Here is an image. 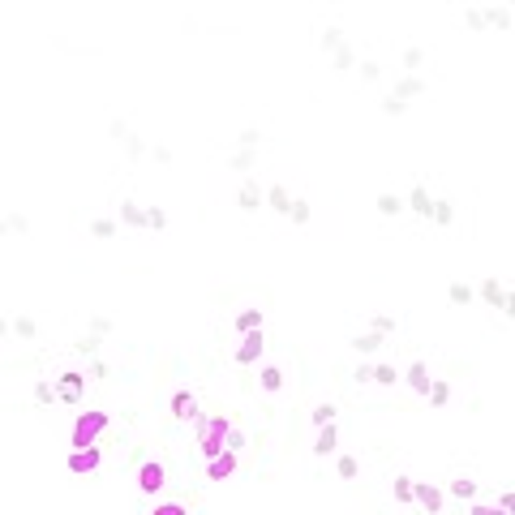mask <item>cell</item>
<instances>
[{
	"label": "cell",
	"mask_w": 515,
	"mask_h": 515,
	"mask_svg": "<svg viewBox=\"0 0 515 515\" xmlns=\"http://www.w3.org/2000/svg\"><path fill=\"white\" fill-rule=\"evenodd\" d=\"M228 434H232V421L228 417H198V447H202L206 464L219 459L228 451Z\"/></svg>",
	"instance_id": "obj_1"
},
{
	"label": "cell",
	"mask_w": 515,
	"mask_h": 515,
	"mask_svg": "<svg viewBox=\"0 0 515 515\" xmlns=\"http://www.w3.org/2000/svg\"><path fill=\"white\" fill-rule=\"evenodd\" d=\"M103 430H108V412H82V417H78V425H73V451L95 447Z\"/></svg>",
	"instance_id": "obj_2"
},
{
	"label": "cell",
	"mask_w": 515,
	"mask_h": 515,
	"mask_svg": "<svg viewBox=\"0 0 515 515\" xmlns=\"http://www.w3.org/2000/svg\"><path fill=\"white\" fill-rule=\"evenodd\" d=\"M267 352V335L262 331H249V335H241V348H236V360L241 365H253L258 356Z\"/></svg>",
	"instance_id": "obj_3"
},
{
	"label": "cell",
	"mask_w": 515,
	"mask_h": 515,
	"mask_svg": "<svg viewBox=\"0 0 515 515\" xmlns=\"http://www.w3.org/2000/svg\"><path fill=\"white\" fill-rule=\"evenodd\" d=\"M99 464H103V447H82V451H73L69 455V473H95L99 468Z\"/></svg>",
	"instance_id": "obj_4"
},
{
	"label": "cell",
	"mask_w": 515,
	"mask_h": 515,
	"mask_svg": "<svg viewBox=\"0 0 515 515\" xmlns=\"http://www.w3.org/2000/svg\"><path fill=\"white\" fill-rule=\"evenodd\" d=\"M408 206H412V215H421V219H434V206H438V198H434L425 185H412V193H408Z\"/></svg>",
	"instance_id": "obj_5"
},
{
	"label": "cell",
	"mask_w": 515,
	"mask_h": 515,
	"mask_svg": "<svg viewBox=\"0 0 515 515\" xmlns=\"http://www.w3.org/2000/svg\"><path fill=\"white\" fill-rule=\"evenodd\" d=\"M442 490L438 485H430V481H417V507L425 511V515H442Z\"/></svg>",
	"instance_id": "obj_6"
},
{
	"label": "cell",
	"mask_w": 515,
	"mask_h": 515,
	"mask_svg": "<svg viewBox=\"0 0 515 515\" xmlns=\"http://www.w3.org/2000/svg\"><path fill=\"white\" fill-rule=\"evenodd\" d=\"M82 391H86V382H82V374H61L56 378V395H61V404H78L82 399Z\"/></svg>",
	"instance_id": "obj_7"
},
{
	"label": "cell",
	"mask_w": 515,
	"mask_h": 515,
	"mask_svg": "<svg viewBox=\"0 0 515 515\" xmlns=\"http://www.w3.org/2000/svg\"><path fill=\"white\" fill-rule=\"evenodd\" d=\"M164 481H168V473H164V464H154V459H146L142 468H138V485H142L146 494H154V490H159Z\"/></svg>",
	"instance_id": "obj_8"
},
{
	"label": "cell",
	"mask_w": 515,
	"mask_h": 515,
	"mask_svg": "<svg viewBox=\"0 0 515 515\" xmlns=\"http://www.w3.org/2000/svg\"><path fill=\"white\" fill-rule=\"evenodd\" d=\"M172 417H181V421H198V417H202L193 391H176V395H172Z\"/></svg>",
	"instance_id": "obj_9"
},
{
	"label": "cell",
	"mask_w": 515,
	"mask_h": 515,
	"mask_svg": "<svg viewBox=\"0 0 515 515\" xmlns=\"http://www.w3.org/2000/svg\"><path fill=\"white\" fill-rule=\"evenodd\" d=\"M404 378H408V387H412V391H421V395H430V391H434V378H430V365H425V360H412V370H408Z\"/></svg>",
	"instance_id": "obj_10"
},
{
	"label": "cell",
	"mask_w": 515,
	"mask_h": 515,
	"mask_svg": "<svg viewBox=\"0 0 515 515\" xmlns=\"http://www.w3.org/2000/svg\"><path fill=\"white\" fill-rule=\"evenodd\" d=\"M232 473H236V451H224L219 459L206 464V477H211V481H228Z\"/></svg>",
	"instance_id": "obj_11"
},
{
	"label": "cell",
	"mask_w": 515,
	"mask_h": 515,
	"mask_svg": "<svg viewBox=\"0 0 515 515\" xmlns=\"http://www.w3.org/2000/svg\"><path fill=\"white\" fill-rule=\"evenodd\" d=\"M121 224H129V228H150V211H142L133 198H125V202H121Z\"/></svg>",
	"instance_id": "obj_12"
},
{
	"label": "cell",
	"mask_w": 515,
	"mask_h": 515,
	"mask_svg": "<svg viewBox=\"0 0 515 515\" xmlns=\"http://www.w3.org/2000/svg\"><path fill=\"white\" fill-rule=\"evenodd\" d=\"M236 206H241V211H258V206H262V189H258L253 181H245L236 189Z\"/></svg>",
	"instance_id": "obj_13"
},
{
	"label": "cell",
	"mask_w": 515,
	"mask_h": 515,
	"mask_svg": "<svg viewBox=\"0 0 515 515\" xmlns=\"http://www.w3.org/2000/svg\"><path fill=\"white\" fill-rule=\"evenodd\" d=\"M339 451V430L335 425H322L318 430V442H314V455H335Z\"/></svg>",
	"instance_id": "obj_14"
},
{
	"label": "cell",
	"mask_w": 515,
	"mask_h": 515,
	"mask_svg": "<svg viewBox=\"0 0 515 515\" xmlns=\"http://www.w3.org/2000/svg\"><path fill=\"white\" fill-rule=\"evenodd\" d=\"M391 95H395V99H404V103H408V99H417V95H425V82H421V78H412V73H408V78H399V82H395V90H391Z\"/></svg>",
	"instance_id": "obj_15"
},
{
	"label": "cell",
	"mask_w": 515,
	"mask_h": 515,
	"mask_svg": "<svg viewBox=\"0 0 515 515\" xmlns=\"http://www.w3.org/2000/svg\"><path fill=\"white\" fill-rule=\"evenodd\" d=\"M481 301H485L490 309H502V305H507V288H502L498 279H485V284H481Z\"/></svg>",
	"instance_id": "obj_16"
},
{
	"label": "cell",
	"mask_w": 515,
	"mask_h": 515,
	"mask_svg": "<svg viewBox=\"0 0 515 515\" xmlns=\"http://www.w3.org/2000/svg\"><path fill=\"white\" fill-rule=\"evenodd\" d=\"M447 301H451V305H473V301H477V288H473V284H459V279H455V284L447 288Z\"/></svg>",
	"instance_id": "obj_17"
},
{
	"label": "cell",
	"mask_w": 515,
	"mask_h": 515,
	"mask_svg": "<svg viewBox=\"0 0 515 515\" xmlns=\"http://www.w3.org/2000/svg\"><path fill=\"white\" fill-rule=\"evenodd\" d=\"M236 331H241V335L262 331V309H241V314H236Z\"/></svg>",
	"instance_id": "obj_18"
},
{
	"label": "cell",
	"mask_w": 515,
	"mask_h": 515,
	"mask_svg": "<svg viewBox=\"0 0 515 515\" xmlns=\"http://www.w3.org/2000/svg\"><path fill=\"white\" fill-rule=\"evenodd\" d=\"M267 202L275 206V215H292V202H296V198H292V193H288L284 185H275V189L267 193Z\"/></svg>",
	"instance_id": "obj_19"
},
{
	"label": "cell",
	"mask_w": 515,
	"mask_h": 515,
	"mask_svg": "<svg viewBox=\"0 0 515 515\" xmlns=\"http://www.w3.org/2000/svg\"><path fill=\"white\" fill-rule=\"evenodd\" d=\"M451 494H455L459 502H477V481H473V477H455V481H451Z\"/></svg>",
	"instance_id": "obj_20"
},
{
	"label": "cell",
	"mask_w": 515,
	"mask_h": 515,
	"mask_svg": "<svg viewBox=\"0 0 515 515\" xmlns=\"http://www.w3.org/2000/svg\"><path fill=\"white\" fill-rule=\"evenodd\" d=\"M352 348H356L360 356H374V352L382 348V335H378V331H365V335H356V339H352Z\"/></svg>",
	"instance_id": "obj_21"
},
{
	"label": "cell",
	"mask_w": 515,
	"mask_h": 515,
	"mask_svg": "<svg viewBox=\"0 0 515 515\" xmlns=\"http://www.w3.org/2000/svg\"><path fill=\"white\" fill-rule=\"evenodd\" d=\"M391 494H395V502H417V481H408V477H395V485H391Z\"/></svg>",
	"instance_id": "obj_22"
},
{
	"label": "cell",
	"mask_w": 515,
	"mask_h": 515,
	"mask_svg": "<svg viewBox=\"0 0 515 515\" xmlns=\"http://www.w3.org/2000/svg\"><path fill=\"white\" fill-rule=\"evenodd\" d=\"M335 417H339V408H335V404H318L314 412H309V421H314L318 430H322V425H335Z\"/></svg>",
	"instance_id": "obj_23"
},
{
	"label": "cell",
	"mask_w": 515,
	"mask_h": 515,
	"mask_svg": "<svg viewBox=\"0 0 515 515\" xmlns=\"http://www.w3.org/2000/svg\"><path fill=\"white\" fill-rule=\"evenodd\" d=\"M258 387H262V391H279L284 387V370L279 365H267L262 374H258Z\"/></svg>",
	"instance_id": "obj_24"
},
{
	"label": "cell",
	"mask_w": 515,
	"mask_h": 515,
	"mask_svg": "<svg viewBox=\"0 0 515 515\" xmlns=\"http://www.w3.org/2000/svg\"><path fill=\"white\" fill-rule=\"evenodd\" d=\"M404 206H408L404 198H395V193H382V198H378V215H387V219H395V215L404 211Z\"/></svg>",
	"instance_id": "obj_25"
},
{
	"label": "cell",
	"mask_w": 515,
	"mask_h": 515,
	"mask_svg": "<svg viewBox=\"0 0 515 515\" xmlns=\"http://www.w3.org/2000/svg\"><path fill=\"white\" fill-rule=\"evenodd\" d=\"M434 224H438V228H451V224H455V206H451L447 198H438V206H434Z\"/></svg>",
	"instance_id": "obj_26"
},
{
	"label": "cell",
	"mask_w": 515,
	"mask_h": 515,
	"mask_svg": "<svg viewBox=\"0 0 515 515\" xmlns=\"http://www.w3.org/2000/svg\"><path fill=\"white\" fill-rule=\"evenodd\" d=\"M485 26H494V30H511V9H485Z\"/></svg>",
	"instance_id": "obj_27"
},
{
	"label": "cell",
	"mask_w": 515,
	"mask_h": 515,
	"mask_svg": "<svg viewBox=\"0 0 515 515\" xmlns=\"http://www.w3.org/2000/svg\"><path fill=\"white\" fill-rule=\"evenodd\" d=\"M335 468H339V477H344V481H356V473H360V464H356L352 455H339V464H335Z\"/></svg>",
	"instance_id": "obj_28"
},
{
	"label": "cell",
	"mask_w": 515,
	"mask_h": 515,
	"mask_svg": "<svg viewBox=\"0 0 515 515\" xmlns=\"http://www.w3.org/2000/svg\"><path fill=\"white\" fill-rule=\"evenodd\" d=\"M90 236L108 241V236H116V224H112V219H90Z\"/></svg>",
	"instance_id": "obj_29"
},
{
	"label": "cell",
	"mask_w": 515,
	"mask_h": 515,
	"mask_svg": "<svg viewBox=\"0 0 515 515\" xmlns=\"http://www.w3.org/2000/svg\"><path fill=\"white\" fill-rule=\"evenodd\" d=\"M35 399L39 404H56L61 395H56V382H35Z\"/></svg>",
	"instance_id": "obj_30"
},
{
	"label": "cell",
	"mask_w": 515,
	"mask_h": 515,
	"mask_svg": "<svg viewBox=\"0 0 515 515\" xmlns=\"http://www.w3.org/2000/svg\"><path fill=\"white\" fill-rule=\"evenodd\" d=\"M447 399H451V382H442V378H438V382H434V391H430V404H434V408H442Z\"/></svg>",
	"instance_id": "obj_31"
},
{
	"label": "cell",
	"mask_w": 515,
	"mask_h": 515,
	"mask_svg": "<svg viewBox=\"0 0 515 515\" xmlns=\"http://www.w3.org/2000/svg\"><path fill=\"white\" fill-rule=\"evenodd\" d=\"M370 331H378V335H391V331H395V318H387V314H374V318H370Z\"/></svg>",
	"instance_id": "obj_32"
},
{
	"label": "cell",
	"mask_w": 515,
	"mask_h": 515,
	"mask_svg": "<svg viewBox=\"0 0 515 515\" xmlns=\"http://www.w3.org/2000/svg\"><path fill=\"white\" fill-rule=\"evenodd\" d=\"M374 382H378V387H391V382H399V374H395L391 365H374Z\"/></svg>",
	"instance_id": "obj_33"
},
{
	"label": "cell",
	"mask_w": 515,
	"mask_h": 515,
	"mask_svg": "<svg viewBox=\"0 0 515 515\" xmlns=\"http://www.w3.org/2000/svg\"><path fill=\"white\" fill-rule=\"evenodd\" d=\"M288 219H292V224H309V202H305V198L292 202V215H288Z\"/></svg>",
	"instance_id": "obj_34"
},
{
	"label": "cell",
	"mask_w": 515,
	"mask_h": 515,
	"mask_svg": "<svg viewBox=\"0 0 515 515\" xmlns=\"http://www.w3.org/2000/svg\"><path fill=\"white\" fill-rule=\"evenodd\" d=\"M468 515H507V511H502L498 502H473V507H468Z\"/></svg>",
	"instance_id": "obj_35"
},
{
	"label": "cell",
	"mask_w": 515,
	"mask_h": 515,
	"mask_svg": "<svg viewBox=\"0 0 515 515\" xmlns=\"http://www.w3.org/2000/svg\"><path fill=\"white\" fill-rule=\"evenodd\" d=\"M464 22H468V30H485V9H468Z\"/></svg>",
	"instance_id": "obj_36"
},
{
	"label": "cell",
	"mask_w": 515,
	"mask_h": 515,
	"mask_svg": "<svg viewBox=\"0 0 515 515\" xmlns=\"http://www.w3.org/2000/svg\"><path fill=\"white\" fill-rule=\"evenodd\" d=\"M404 108H408V103H404V99H395V95H387V103H382V112H387V116H404Z\"/></svg>",
	"instance_id": "obj_37"
},
{
	"label": "cell",
	"mask_w": 515,
	"mask_h": 515,
	"mask_svg": "<svg viewBox=\"0 0 515 515\" xmlns=\"http://www.w3.org/2000/svg\"><path fill=\"white\" fill-rule=\"evenodd\" d=\"M421 61H425V52H421V47H408V52H404V69H417Z\"/></svg>",
	"instance_id": "obj_38"
},
{
	"label": "cell",
	"mask_w": 515,
	"mask_h": 515,
	"mask_svg": "<svg viewBox=\"0 0 515 515\" xmlns=\"http://www.w3.org/2000/svg\"><path fill=\"white\" fill-rule=\"evenodd\" d=\"M335 65H339V69H352V47H348V43L335 47Z\"/></svg>",
	"instance_id": "obj_39"
},
{
	"label": "cell",
	"mask_w": 515,
	"mask_h": 515,
	"mask_svg": "<svg viewBox=\"0 0 515 515\" xmlns=\"http://www.w3.org/2000/svg\"><path fill=\"white\" fill-rule=\"evenodd\" d=\"M249 164H253V150H241V154H232V168H236V172H245Z\"/></svg>",
	"instance_id": "obj_40"
},
{
	"label": "cell",
	"mask_w": 515,
	"mask_h": 515,
	"mask_svg": "<svg viewBox=\"0 0 515 515\" xmlns=\"http://www.w3.org/2000/svg\"><path fill=\"white\" fill-rule=\"evenodd\" d=\"M150 228H154V232H159V228H168V215L159 211V206H150Z\"/></svg>",
	"instance_id": "obj_41"
},
{
	"label": "cell",
	"mask_w": 515,
	"mask_h": 515,
	"mask_svg": "<svg viewBox=\"0 0 515 515\" xmlns=\"http://www.w3.org/2000/svg\"><path fill=\"white\" fill-rule=\"evenodd\" d=\"M150 515H185V507L181 502H164V507H154Z\"/></svg>",
	"instance_id": "obj_42"
},
{
	"label": "cell",
	"mask_w": 515,
	"mask_h": 515,
	"mask_svg": "<svg viewBox=\"0 0 515 515\" xmlns=\"http://www.w3.org/2000/svg\"><path fill=\"white\" fill-rule=\"evenodd\" d=\"M13 331H18V335H26V339H30V335H35V322H30V318H18V322H13Z\"/></svg>",
	"instance_id": "obj_43"
},
{
	"label": "cell",
	"mask_w": 515,
	"mask_h": 515,
	"mask_svg": "<svg viewBox=\"0 0 515 515\" xmlns=\"http://www.w3.org/2000/svg\"><path fill=\"white\" fill-rule=\"evenodd\" d=\"M241 447H245V434L232 425V434H228V451H241Z\"/></svg>",
	"instance_id": "obj_44"
},
{
	"label": "cell",
	"mask_w": 515,
	"mask_h": 515,
	"mask_svg": "<svg viewBox=\"0 0 515 515\" xmlns=\"http://www.w3.org/2000/svg\"><path fill=\"white\" fill-rule=\"evenodd\" d=\"M498 507H502V511H507V515H515V490H507V494H502V498H498Z\"/></svg>",
	"instance_id": "obj_45"
},
{
	"label": "cell",
	"mask_w": 515,
	"mask_h": 515,
	"mask_svg": "<svg viewBox=\"0 0 515 515\" xmlns=\"http://www.w3.org/2000/svg\"><path fill=\"white\" fill-rule=\"evenodd\" d=\"M352 378H356V382H374V365H356Z\"/></svg>",
	"instance_id": "obj_46"
},
{
	"label": "cell",
	"mask_w": 515,
	"mask_h": 515,
	"mask_svg": "<svg viewBox=\"0 0 515 515\" xmlns=\"http://www.w3.org/2000/svg\"><path fill=\"white\" fill-rule=\"evenodd\" d=\"M241 146L253 150V146H258V129H245V133H241Z\"/></svg>",
	"instance_id": "obj_47"
},
{
	"label": "cell",
	"mask_w": 515,
	"mask_h": 515,
	"mask_svg": "<svg viewBox=\"0 0 515 515\" xmlns=\"http://www.w3.org/2000/svg\"><path fill=\"white\" fill-rule=\"evenodd\" d=\"M95 348H99V335H86V339H82V344H78V352H86V356H90V352H95Z\"/></svg>",
	"instance_id": "obj_48"
},
{
	"label": "cell",
	"mask_w": 515,
	"mask_h": 515,
	"mask_svg": "<svg viewBox=\"0 0 515 515\" xmlns=\"http://www.w3.org/2000/svg\"><path fill=\"white\" fill-rule=\"evenodd\" d=\"M90 331H95V335H108V331H112V322H108V318H95V322H90Z\"/></svg>",
	"instance_id": "obj_49"
},
{
	"label": "cell",
	"mask_w": 515,
	"mask_h": 515,
	"mask_svg": "<svg viewBox=\"0 0 515 515\" xmlns=\"http://www.w3.org/2000/svg\"><path fill=\"white\" fill-rule=\"evenodd\" d=\"M360 78L374 82V78H378V65H374V61H365V65H360Z\"/></svg>",
	"instance_id": "obj_50"
},
{
	"label": "cell",
	"mask_w": 515,
	"mask_h": 515,
	"mask_svg": "<svg viewBox=\"0 0 515 515\" xmlns=\"http://www.w3.org/2000/svg\"><path fill=\"white\" fill-rule=\"evenodd\" d=\"M502 314H507V318H515V292H507V305H502Z\"/></svg>",
	"instance_id": "obj_51"
}]
</instances>
